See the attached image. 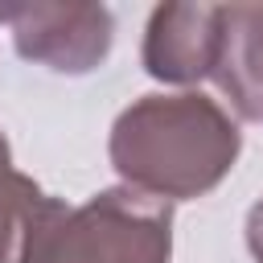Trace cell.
<instances>
[{
    "label": "cell",
    "instance_id": "1",
    "mask_svg": "<svg viewBox=\"0 0 263 263\" xmlns=\"http://www.w3.org/2000/svg\"><path fill=\"white\" fill-rule=\"evenodd\" d=\"M242 152V132L226 107L201 90L144 95L111 123L107 156L123 185L160 197H205L226 181Z\"/></svg>",
    "mask_w": 263,
    "mask_h": 263
},
{
    "label": "cell",
    "instance_id": "2",
    "mask_svg": "<svg viewBox=\"0 0 263 263\" xmlns=\"http://www.w3.org/2000/svg\"><path fill=\"white\" fill-rule=\"evenodd\" d=\"M173 201L111 185L66 205L49 193L33 205L16 263H168Z\"/></svg>",
    "mask_w": 263,
    "mask_h": 263
},
{
    "label": "cell",
    "instance_id": "3",
    "mask_svg": "<svg viewBox=\"0 0 263 263\" xmlns=\"http://www.w3.org/2000/svg\"><path fill=\"white\" fill-rule=\"evenodd\" d=\"M4 25L16 53L53 74L99 70L115 41V21L103 4H12Z\"/></svg>",
    "mask_w": 263,
    "mask_h": 263
},
{
    "label": "cell",
    "instance_id": "4",
    "mask_svg": "<svg viewBox=\"0 0 263 263\" xmlns=\"http://www.w3.org/2000/svg\"><path fill=\"white\" fill-rule=\"evenodd\" d=\"M222 45V4H156L144 29L140 62L164 86H197L214 78Z\"/></svg>",
    "mask_w": 263,
    "mask_h": 263
},
{
    "label": "cell",
    "instance_id": "5",
    "mask_svg": "<svg viewBox=\"0 0 263 263\" xmlns=\"http://www.w3.org/2000/svg\"><path fill=\"white\" fill-rule=\"evenodd\" d=\"M214 82L238 119L263 123V4H222Z\"/></svg>",
    "mask_w": 263,
    "mask_h": 263
},
{
    "label": "cell",
    "instance_id": "6",
    "mask_svg": "<svg viewBox=\"0 0 263 263\" xmlns=\"http://www.w3.org/2000/svg\"><path fill=\"white\" fill-rule=\"evenodd\" d=\"M37 201H41L37 181L12 164V148L0 132V263H16L21 234H25V222Z\"/></svg>",
    "mask_w": 263,
    "mask_h": 263
},
{
    "label": "cell",
    "instance_id": "7",
    "mask_svg": "<svg viewBox=\"0 0 263 263\" xmlns=\"http://www.w3.org/2000/svg\"><path fill=\"white\" fill-rule=\"evenodd\" d=\"M247 251L255 255V263H263V197L247 210Z\"/></svg>",
    "mask_w": 263,
    "mask_h": 263
},
{
    "label": "cell",
    "instance_id": "8",
    "mask_svg": "<svg viewBox=\"0 0 263 263\" xmlns=\"http://www.w3.org/2000/svg\"><path fill=\"white\" fill-rule=\"evenodd\" d=\"M4 16H8V8H0V25H4Z\"/></svg>",
    "mask_w": 263,
    "mask_h": 263
}]
</instances>
